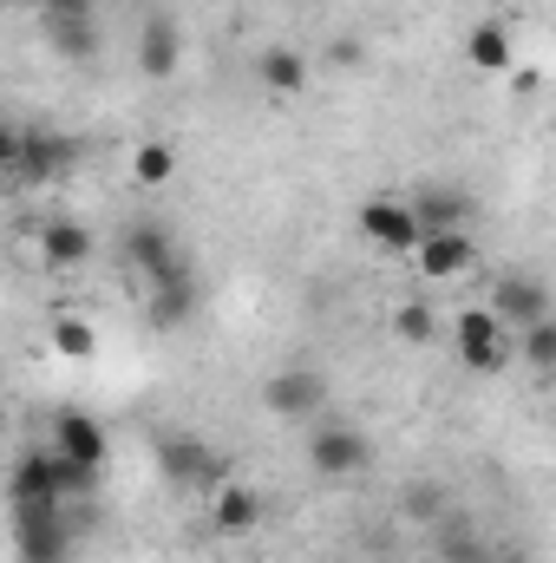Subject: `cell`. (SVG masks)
Segmentation results:
<instances>
[{"instance_id":"cell-13","label":"cell","mask_w":556,"mask_h":563,"mask_svg":"<svg viewBox=\"0 0 556 563\" xmlns=\"http://www.w3.org/2000/svg\"><path fill=\"white\" fill-rule=\"evenodd\" d=\"M203 498H210V525H216L223 538H249V531L263 525V492H256L249 478H223V485H210Z\"/></svg>"},{"instance_id":"cell-9","label":"cell","mask_w":556,"mask_h":563,"mask_svg":"<svg viewBox=\"0 0 556 563\" xmlns=\"http://www.w3.org/2000/svg\"><path fill=\"white\" fill-rule=\"evenodd\" d=\"M321 400H327V380H321L314 367H281V374L263 380V407H269L276 420H314Z\"/></svg>"},{"instance_id":"cell-24","label":"cell","mask_w":556,"mask_h":563,"mask_svg":"<svg viewBox=\"0 0 556 563\" xmlns=\"http://www.w3.org/2000/svg\"><path fill=\"white\" fill-rule=\"evenodd\" d=\"M0 7H46V0H0Z\"/></svg>"},{"instance_id":"cell-22","label":"cell","mask_w":556,"mask_h":563,"mask_svg":"<svg viewBox=\"0 0 556 563\" xmlns=\"http://www.w3.org/2000/svg\"><path fill=\"white\" fill-rule=\"evenodd\" d=\"M393 334H400L407 347H425V341L438 334V314H432L425 301H400V308H393Z\"/></svg>"},{"instance_id":"cell-5","label":"cell","mask_w":556,"mask_h":563,"mask_svg":"<svg viewBox=\"0 0 556 563\" xmlns=\"http://www.w3.org/2000/svg\"><path fill=\"white\" fill-rule=\"evenodd\" d=\"M354 230H360V243L380 250V256H413V243H419V217H413L407 197H374V203H360Z\"/></svg>"},{"instance_id":"cell-3","label":"cell","mask_w":556,"mask_h":563,"mask_svg":"<svg viewBox=\"0 0 556 563\" xmlns=\"http://www.w3.org/2000/svg\"><path fill=\"white\" fill-rule=\"evenodd\" d=\"M7 498H13V511H66L59 452H53V445L20 452V459H13V478H7Z\"/></svg>"},{"instance_id":"cell-15","label":"cell","mask_w":556,"mask_h":563,"mask_svg":"<svg viewBox=\"0 0 556 563\" xmlns=\"http://www.w3.org/2000/svg\"><path fill=\"white\" fill-rule=\"evenodd\" d=\"M177 66H184V33H177V20H170V13L138 20V79L164 86Z\"/></svg>"},{"instance_id":"cell-17","label":"cell","mask_w":556,"mask_h":563,"mask_svg":"<svg viewBox=\"0 0 556 563\" xmlns=\"http://www.w3.org/2000/svg\"><path fill=\"white\" fill-rule=\"evenodd\" d=\"M407 203H413V217H419V236H432V230H471V197L465 190L419 184Z\"/></svg>"},{"instance_id":"cell-20","label":"cell","mask_w":556,"mask_h":563,"mask_svg":"<svg viewBox=\"0 0 556 563\" xmlns=\"http://www.w3.org/2000/svg\"><path fill=\"white\" fill-rule=\"evenodd\" d=\"M132 177H138L144 190H164L170 177H177V151L164 139H144V144H132Z\"/></svg>"},{"instance_id":"cell-8","label":"cell","mask_w":556,"mask_h":563,"mask_svg":"<svg viewBox=\"0 0 556 563\" xmlns=\"http://www.w3.org/2000/svg\"><path fill=\"white\" fill-rule=\"evenodd\" d=\"M33 250H40V263H46L53 276H73V269H86V263H92L99 236H92L79 217H46V223L33 230Z\"/></svg>"},{"instance_id":"cell-6","label":"cell","mask_w":556,"mask_h":563,"mask_svg":"<svg viewBox=\"0 0 556 563\" xmlns=\"http://www.w3.org/2000/svg\"><path fill=\"white\" fill-rule=\"evenodd\" d=\"M308 465L321 478H360L374 465V439L360 426H314L308 432Z\"/></svg>"},{"instance_id":"cell-7","label":"cell","mask_w":556,"mask_h":563,"mask_svg":"<svg viewBox=\"0 0 556 563\" xmlns=\"http://www.w3.org/2000/svg\"><path fill=\"white\" fill-rule=\"evenodd\" d=\"M407 263L419 269V282H458V276H471L478 243H471V230H432V236H419L413 243Z\"/></svg>"},{"instance_id":"cell-12","label":"cell","mask_w":556,"mask_h":563,"mask_svg":"<svg viewBox=\"0 0 556 563\" xmlns=\"http://www.w3.org/2000/svg\"><path fill=\"white\" fill-rule=\"evenodd\" d=\"M13 544H20V563H73L66 511H13Z\"/></svg>"},{"instance_id":"cell-14","label":"cell","mask_w":556,"mask_h":563,"mask_svg":"<svg viewBox=\"0 0 556 563\" xmlns=\"http://www.w3.org/2000/svg\"><path fill=\"white\" fill-rule=\"evenodd\" d=\"M53 452H59V459H73V465H92V472H105V459H112V439H105V426L92 420V413L66 407V413L53 420Z\"/></svg>"},{"instance_id":"cell-18","label":"cell","mask_w":556,"mask_h":563,"mask_svg":"<svg viewBox=\"0 0 556 563\" xmlns=\"http://www.w3.org/2000/svg\"><path fill=\"white\" fill-rule=\"evenodd\" d=\"M308 53L301 46H269V53H256V86L263 92H276V99H294L301 86H308Z\"/></svg>"},{"instance_id":"cell-21","label":"cell","mask_w":556,"mask_h":563,"mask_svg":"<svg viewBox=\"0 0 556 563\" xmlns=\"http://www.w3.org/2000/svg\"><path fill=\"white\" fill-rule=\"evenodd\" d=\"M511 347H524L531 374H556V321H531L524 334H511Z\"/></svg>"},{"instance_id":"cell-1","label":"cell","mask_w":556,"mask_h":563,"mask_svg":"<svg viewBox=\"0 0 556 563\" xmlns=\"http://www.w3.org/2000/svg\"><path fill=\"white\" fill-rule=\"evenodd\" d=\"M125 256H132L138 282L151 288V321L157 328H177L190 314V301H197V282H190V263L177 256L170 230L164 223H132L125 230Z\"/></svg>"},{"instance_id":"cell-4","label":"cell","mask_w":556,"mask_h":563,"mask_svg":"<svg viewBox=\"0 0 556 563\" xmlns=\"http://www.w3.org/2000/svg\"><path fill=\"white\" fill-rule=\"evenodd\" d=\"M485 308L498 314L504 334H524L531 321H551V282L531 276V269H511V276L491 282V301H485Z\"/></svg>"},{"instance_id":"cell-10","label":"cell","mask_w":556,"mask_h":563,"mask_svg":"<svg viewBox=\"0 0 556 563\" xmlns=\"http://www.w3.org/2000/svg\"><path fill=\"white\" fill-rule=\"evenodd\" d=\"M157 465H164L170 485H190V492H210V485L230 478V465H223L203 439H164V445H157Z\"/></svg>"},{"instance_id":"cell-16","label":"cell","mask_w":556,"mask_h":563,"mask_svg":"<svg viewBox=\"0 0 556 563\" xmlns=\"http://www.w3.org/2000/svg\"><path fill=\"white\" fill-rule=\"evenodd\" d=\"M465 66L485 73V79H504V73L518 66V40H511V26H504V20H478V26L465 33Z\"/></svg>"},{"instance_id":"cell-19","label":"cell","mask_w":556,"mask_h":563,"mask_svg":"<svg viewBox=\"0 0 556 563\" xmlns=\"http://www.w3.org/2000/svg\"><path fill=\"white\" fill-rule=\"evenodd\" d=\"M53 354H59V361H92V354H99L92 314H59V321H53Z\"/></svg>"},{"instance_id":"cell-23","label":"cell","mask_w":556,"mask_h":563,"mask_svg":"<svg viewBox=\"0 0 556 563\" xmlns=\"http://www.w3.org/2000/svg\"><path fill=\"white\" fill-rule=\"evenodd\" d=\"M13 157H20V132L0 125V170H13Z\"/></svg>"},{"instance_id":"cell-11","label":"cell","mask_w":556,"mask_h":563,"mask_svg":"<svg viewBox=\"0 0 556 563\" xmlns=\"http://www.w3.org/2000/svg\"><path fill=\"white\" fill-rule=\"evenodd\" d=\"M73 157H79V144H73V139H59V132L33 125V132H20L13 177H26V184H53V177H66V170H73Z\"/></svg>"},{"instance_id":"cell-2","label":"cell","mask_w":556,"mask_h":563,"mask_svg":"<svg viewBox=\"0 0 556 563\" xmlns=\"http://www.w3.org/2000/svg\"><path fill=\"white\" fill-rule=\"evenodd\" d=\"M452 354H458L471 374H504V367H511V334L498 328V314H491L485 301H471V308L452 314Z\"/></svg>"}]
</instances>
